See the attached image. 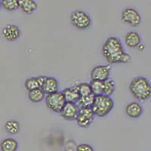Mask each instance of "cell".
<instances>
[{
	"mask_svg": "<svg viewBox=\"0 0 151 151\" xmlns=\"http://www.w3.org/2000/svg\"><path fill=\"white\" fill-rule=\"evenodd\" d=\"M70 21L74 27L78 29H86L91 26V17L86 12L83 11H75L70 15Z\"/></svg>",
	"mask_w": 151,
	"mask_h": 151,
	"instance_id": "obj_5",
	"label": "cell"
},
{
	"mask_svg": "<svg viewBox=\"0 0 151 151\" xmlns=\"http://www.w3.org/2000/svg\"><path fill=\"white\" fill-rule=\"evenodd\" d=\"M122 21L132 27H137L141 24V17L135 9L128 8L122 12Z\"/></svg>",
	"mask_w": 151,
	"mask_h": 151,
	"instance_id": "obj_7",
	"label": "cell"
},
{
	"mask_svg": "<svg viewBox=\"0 0 151 151\" xmlns=\"http://www.w3.org/2000/svg\"><path fill=\"white\" fill-rule=\"evenodd\" d=\"M5 131L10 134H16L20 131V123L17 121L11 119L5 124Z\"/></svg>",
	"mask_w": 151,
	"mask_h": 151,
	"instance_id": "obj_20",
	"label": "cell"
},
{
	"mask_svg": "<svg viewBox=\"0 0 151 151\" xmlns=\"http://www.w3.org/2000/svg\"><path fill=\"white\" fill-rule=\"evenodd\" d=\"M91 88V93L95 97L100 96L104 94V82L98 80H91L89 83Z\"/></svg>",
	"mask_w": 151,
	"mask_h": 151,
	"instance_id": "obj_17",
	"label": "cell"
},
{
	"mask_svg": "<svg viewBox=\"0 0 151 151\" xmlns=\"http://www.w3.org/2000/svg\"><path fill=\"white\" fill-rule=\"evenodd\" d=\"M28 98L29 101L33 103H40L45 98V94L43 92L41 88H37V89L29 91Z\"/></svg>",
	"mask_w": 151,
	"mask_h": 151,
	"instance_id": "obj_19",
	"label": "cell"
},
{
	"mask_svg": "<svg viewBox=\"0 0 151 151\" xmlns=\"http://www.w3.org/2000/svg\"><path fill=\"white\" fill-rule=\"evenodd\" d=\"M24 86H25V88H26V89L28 91H33V90L37 89V88H40V85H39L36 77H30L27 79L25 80Z\"/></svg>",
	"mask_w": 151,
	"mask_h": 151,
	"instance_id": "obj_23",
	"label": "cell"
},
{
	"mask_svg": "<svg viewBox=\"0 0 151 151\" xmlns=\"http://www.w3.org/2000/svg\"><path fill=\"white\" fill-rule=\"evenodd\" d=\"M45 102L48 110L56 113H60L67 104L62 91H57L47 95L45 98Z\"/></svg>",
	"mask_w": 151,
	"mask_h": 151,
	"instance_id": "obj_4",
	"label": "cell"
},
{
	"mask_svg": "<svg viewBox=\"0 0 151 151\" xmlns=\"http://www.w3.org/2000/svg\"><path fill=\"white\" fill-rule=\"evenodd\" d=\"M102 54L110 64H127L131 60V56L124 52L120 40L116 37H109L104 43Z\"/></svg>",
	"mask_w": 151,
	"mask_h": 151,
	"instance_id": "obj_1",
	"label": "cell"
},
{
	"mask_svg": "<svg viewBox=\"0 0 151 151\" xmlns=\"http://www.w3.org/2000/svg\"><path fill=\"white\" fill-rule=\"evenodd\" d=\"M94 116L95 114L92 108H79V114L76 121L78 126L86 129L92 123Z\"/></svg>",
	"mask_w": 151,
	"mask_h": 151,
	"instance_id": "obj_6",
	"label": "cell"
},
{
	"mask_svg": "<svg viewBox=\"0 0 151 151\" xmlns=\"http://www.w3.org/2000/svg\"><path fill=\"white\" fill-rule=\"evenodd\" d=\"M46 78H47V76H37V77H36L38 83H39V85H40V88H41L42 86H43V84L45 83Z\"/></svg>",
	"mask_w": 151,
	"mask_h": 151,
	"instance_id": "obj_26",
	"label": "cell"
},
{
	"mask_svg": "<svg viewBox=\"0 0 151 151\" xmlns=\"http://www.w3.org/2000/svg\"><path fill=\"white\" fill-rule=\"evenodd\" d=\"M110 69L109 65H99L94 67L91 72V80L105 82L109 79Z\"/></svg>",
	"mask_w": 151,
	"mask_h": 151,
	"instance_id": "obj_8",
	"label": "cell"
},
{
	"mask_svg": "<svg viewBox=\"0 0 151 151\" xmlns=\"http://www.w3.org/2000/svg\"><path fill=\"white\" fill-rule=\"evenodd\" d=\"M79 106L76 104L67 103L60 112V116L65 120H76L79 114Z\"/></svg>",
	"mask_w": 151,
	"mask_h": 151,
	"instance_id": "obj_9",
	"label": "cell"
},
{
	"mask_svg": "<svg viewBox=\"0 0 151 151\" xmlns=\"http://www.w3.org/2000/svg\"><path fill=\"white\" fill-rule=\"evenodd\" d=\"M41 89L47 95L57 92L58 91V82L55 78L47 76L45 83L42 86Z\"/></svg>",
	"mask_w": 151,
	"mask_h": 151,
	"instance_id": "obj_12",
	"label": "cell"
},
{
	"mask_svg": "<svg viewBox=\"0 0 151 151\" xmlns=\"http://www.w3.org/2000/svg\"><path fill=\"white\" fill-rule=\"evenodd\" d=\"M21 30L14 24H8L2 29V35L7 41L14 42L21 36Z\"/></svg>",
	"mask_w": 151,
	"mask_h": 151,
	"instance_id": "obj_10",
	"label": "cell"
},
{
	"mask_svg": "<svg viewBox=\"0 0 151 151\" xmlns=\"http://www.w3.org/2000/svg\"><path fill=\"white\" fill-rule=\"evenodd\" d=\"M76 86L78 88V91H79V94H80V97L87 96V95L92 94L89 84H88V83H82L80 84L77 85Z\"/></svg>",
	"mask_w": 151,
	"mask_h": 151,
	"instance_id": "obj_24",
	"label": "cell"
},
{
	"mask_svg": "<svg viewBox=\"0 0 151 151\" xmlns=\"http://www.w3.org/2000/svg\"><path fill=\"white\" fill-rule=\"evenodd\" d=\"M1 7H2V3H1V2H0V9H1Z\"/></svg>",
	"mask_w": 151,
	"mask_h": 151,
	"instance_id": "obj_27",
	"label": "cell"
},
{
	"mask_svg": "<svg viewBox=\"0 0 151 151\" xmlns=\"http://www.w3.org/2000/svg\"><path fill=\"white\" fill-rule=\"evenodd\" d=\"M95 98L96 97L93 94L87 95V96L80 97L77 105L80 108H92L94 101H95Z\"/></svg>",
	"mask_w": 151,
	"mask_h": 151,
	"instance_id": "obj_18",
	"label": "cell"
},
{
	"mask_svg": "<svg viewBox=\"0 0 151 151\" xmlns=\"http://www.w3.org/2000/svg\"><path fill=\"white\" fill-rule=\"evenodd\" d=\"M19 4L21 11L27 14H31L38 8L37 3L33 0H21Z\"/></svg>",
	"mask_w": 151,
	"mask_h": 151,
	"instance_id": "obj_15",
	"label": "cell"
},
{
	"mask_svg": "<svg viewBox=\"0 0 151 151\" xmlns=\"http://www.w3.org/2000/svg\"><path fill=\"white\" fill-rule=\"evenodd\" d=\"M129 88L132 96L138 101H144L151 97V84L147 78L143 76L132 79Z\"/></svg>",
	"mask_w": 151,
	"mask_h": 151,
	"instance_id": "obj_2",
	"label": "cell"
},
{
	"mask_svg": "<svg viewBox=\"0 0 151 151\" xmlns=\"http://www.w3.org/2000/svg\"><path fill=\"white\" fill-rule=\"evenodd\" d=\"M1 3L2 8L9 12L16 11L20 8L18 0H2L1 1Z\"/></svg>",
	"mask_w": 151,
	"mask_h": 151,
	"instance_id": "obj_21",
	"label": "cell"
},
{
	"mask_svg": "<svg viewBox=\"0 0 151 151\" xmlns=\"http://www.w3.org/2000/svg\"><path fill=\"white\" fill-rule=\"evenodd\" d=\"M125 113L132 119L139 118L143 113V107L137 102H132L125 107Z\"/></svg>",
	"mask_w": 151,
	"mask_h": 151,
	"instance_id": "obj_13",
	"label": "cell"
},
{
	"mask_svg": "<svg viewBox=\"0 0 151 151\" xmlns=\"http://www.w3.org/2000/svg\"><path fill=\"white\" fill-rule=\"evenodd\" d=\"M76 151H94V149L89 144H81L76 147Z\"/></svg>",
	"mask_w": 151,
	"mask_h": 151,
	"instance_id": "obj_25",
	"label": "cell"
},
{
	"mask_svg": "<svg viewBox=\"0 0 151 151\" xmlns=\"http://www.w3.org/2000/svg\"><path fill=\"white\" fill-rule=\"evenodd\" d=\"M62 92L64 94V98H65L67 103L76 104L78 103L79 98H80V94H79L76 86L74 87L67 88L63 90Z\"/></svg>",
	"mask_w": 151,
	"mask_h": 151,
	"instance_id": "obj_11",
	"label": "cell"
},
{
	"mask_svg": "<svg viewBox=\"0 0 151 151\" xmlns=\"http://www.w3.org/2000/svg\"><path fill=\"white\" fill-rule=\"evenodd\" d=\"M18 143L14 138H5L0 144V149L2 151H17Z\"/></svg>",
	"mask_w": 151,
	"mask_h": 151,
	"instance_id": "obj_16",
	"label": "cell"
},
{
	"mask_svg": "<svg viewBox=\"0 0 151 151\" xmlns=\"http://www.w3.org/2000/svg\"><path fill=\"white\" fill-rule=\"evenodd\" d=\"M114 103L111 97L102 94L95 98L92 110L96 116L104 117L111 112Z\"/></svg>",
	"mask_w": 151,
	"mask_h": 151,
	"instance_id": "obj_3",
	"label": "cell"
},
{
	"mask_svg": "<svg viewBox=\"0 0 151 151\" xmlns=\"http://www.w3.org/2000/svg\"><path fill=\"white\" fill-rule=\"evenodd\" d=\"M125 43L129 48H137L141 45V38L140 35L134 31L129 32L125 37Z\"/></svg>",
	"mask_w": 151,
	"mask_h": 151,
	"instance_id": "obj_14",
	"label": "cell"
},
{
	"mask_svg": "<svg viewBox=\"0 0 151 151\" xmlns=\"http://www.w3.org/2000/svg\"><path fill=\"white\" fill-rule=\"evenodd\" d=\"M116 84L115 82L111 79H108L104 82V95L111 97L115 91Z\"/></svg>",
	"mask_w": 151,
	"mask_h": 151,
	"instance_id": "obj_22",
	"label": "cell"
}]
</instances>
